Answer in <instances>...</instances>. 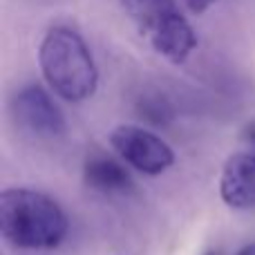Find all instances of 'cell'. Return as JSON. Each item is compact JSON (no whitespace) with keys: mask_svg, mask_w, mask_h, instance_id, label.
Instances as JSON below:
<instances>
[{"mask_svg":"<svg viewBox=\"0 0 255 255\" xmlns=\"http://www.w3.org/2000/svg\"><path fill=\"white\" fill-rule=\"evenodd\" d=\"M0 233L25 251L56 249L67 235V217L56 199L34 188H4L0 193Z\"/></svg>","mask_w":255,"mask_h":255,"instance_id":"6da1fadb","label":"cell"},{"mask_svg":"<svg viewBox=\"0 0 255 255\" xmlns=\"http://www.w3.org/2000/svg\"><path fill=\"white\" fill-rule=\"evenodd\" d=\"M38 63L43 79L63 101L81 103L97 90V63L83 36L72 27L56 25L45 31L38 47Z\"/></svg>","mask_w":255,"mask_h":255,"instance_id":"7a4b0ae2","label":"cell"},{"mask_svg":"<svg viewBox=\"0 0 255 255\" xmlns=\"http://www.w3.org/2000/svg\"><path fill=\"white\" fill-rule=\"evenodd\" d=\"M141 36L166 61L181 65L197 47V36L175 0H124Z\"/></svg>","mask_w":255,"mask_h":255,"instance_id":"3957f363","label":"cell"},{"mask_svg":"<svg viewBox=\"0 0 255 255\" xmlns=\"http://www.w3.org/2000/svg\"><path fill=\"white\" fill-rule=\"evenodd\" d=\"M115 152L143 175H161L175 163V152L163 139L141 126H117L110 132Z\"/></svg>","mask_w":255,"mask_h":255,"instance_id":"277c9868","label":"cell"},{"mask_svg":"<svg viewBox=\"0 0 255 255\" xmlns=\"http://www.w3.org/2000/svg\"><path fill=\"white\" fill-rule=\"evenodd\" d=\"M11 110L18 126L22 130H27L29 134L56 139V136H61L65 132L63 110L54 103V99L49 97L47 90L36 83L18 90L16 97H13Z\"/></svg>","mask_w":255,"mask_h":255,"instance_id":"5b68a950","label":"cell"},{"mask_svg":"<svg viewBox=\"0 0 255 255\" xmlns=\"http://www.w3.org/2000/svg\"><path fill=\"white\" fill-rule=\"evenodd\" d=\"M220 195L235 211L255 208V154L238 152L226 159L220 177Z\"/></svg>","mask_w":255,"mask_h":255,"instance_id":"8992f818","label":"cell"},{"mask_svg":"<svg viewBox=\"0 0 255 255\" xmlns=\"http://www.w3.org/2000/svg\"><path fill=\"white\" fill-rule=\"evenodd\" d=\"M83 181L88 188L106 195H124L132 190V177L124 163L108 154H90L83 163Z\"/></svg>","mask_w":255,"mask_h":255,"instance_id":"52a82bcc","label":"cell"},{"mask_svg":"<svg viewBox=\"0 0 255 255\" xmlns=\"http://www.w3.org/2000/svg\"><path fill=\"white\" fill-rule=\"evenodd\" d=\"M136 112L139 117L150 126H168L175 117L172 106L168 103V99L159 92H145L136 101Z\"/></svg>","mask_w":255,"mask_h":255,"instance_id":"ba28073f","label":"cell"},{"mask_svg":"<svg viewBox=\"0 0 255 255\" xmlns=\"http://www.w3.org/2000/svg\"><path fill=\"white\" fill-rule=\"evenodd\" d=\"M217 0H184V4L188 7L190 13H195V16H202L206 9H211L213 4H215Z\"/></svg>","mask_w":255,"mask_h":255,"instance_id":"9c48e42d","label":"cell"},{"mask_svg":"<svg viewBox=\"0 0 255 255\" xmlns=\"http://www.w3.org/2000/svg\"><path fill=\"white\" fill-rule=\"evenodd\" d=\"M242 141L253 150V154H255V119L251 121V124H247V128H244V132H242Z\"/></svg>","mask_w":255,"mask_h":255,"instance_id":"30bf717a","label":"cell"},{"mask_svg":"<svg viewBox=\"0 0 255 255\" xmlns=\"http://www.w3.org/2000/svg\"><path fill=\"white\" fill-rule=\"evenodd\" d=\"M238 255H255V242H253V244H249V247H244Z\"/></svg>","mask_w":255,"mask_h":255,"instance_id":"8fae6325","label":"cell"}]
</instances>
